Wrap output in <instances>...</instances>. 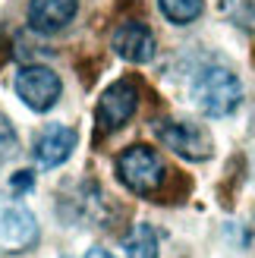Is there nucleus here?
Masks as SVG:
<instances>
[{
    "label": "nucleus",
    "mask_w": 255,
    "mask_h": 258,
    "mask_svg": "<svg viewBox=\"0 0 255 258\" xmlns=\"http://www.w3.org/2000/svg\"><path fill=\"white\" fill-rule=\"evenodd\" d=\"M193 101L211 120L230 117L243 101V82L224 67H205L193 79Z\"/></svg>",
    "instance_id": "obj_1"
},
{
    "label": "nucleus",
    "mask_w": 255,
    "mask_h": 258,
    "mask_svg": "<svg viewBox=\"0 0 255 258\" xmlns=\"http://www.w3.org/2000/svg\"><path fill=\"white\" fill-rule=\"evenodd\" d=\"M167 167H164L161 154L148 145H130L117 158V176L120 183L136 192V196H155L161 192L164 179H167Z\"/></svg>",
    "instance_id": "obj_2"
},
{
    "label": "nucleus",
    "mask_w": 255,
    "mask_h": 258,
    "mask_svg": "<svg viewBox=\"0 0 255 258\" xmlns=\"http://www.w3.org/2000/svg\"><path fill=\"white\" fill-rule=\"evenodd\" d=\"M38 242V221L19 199L0 192V255L25 252Z\"/></svg>",
    "instance_id": "obj_3"
},
{
    "label": "nucleus",
    "mask_w": 255,
    "mask_h": 258,
    "mask_svg": "<svg viewBox=\"0 0 255 258\" xmlns=\"http://www.w3.org/2000/svg\"><path fill=\"white\" fill-rule=\"evenodd\" d=\"M155 133H158V139H161L170 151H176V154H180V158H186V161H205V158H211V151H214L211 136H208L199 123L164 120V123L155 126Z\"/></svg>",
    "instance_id": "obj_4"
},
{
    "label": "nucleus",
    "mask_w": 255,
    "mask_h": 258,
    "mask_svg": "<svg viewBox=\"0 0 255 258\" xmlns=\"http://www.w3.org/2000/svg\"><path fill=\"white\" fill-rule=\"evenodd\" d=\"M139 107V88L130 79H120L113 82L104 95L98 98V110H95V120H98V133H117L120 126L130 123V117Z\"/></svg>",
    "instance_id": "obj_5"
},
{
    "label": "nucleus",
    "mask_w": 255,
    "mask_h": 258,
    "mask_svg": "<svg viewBox=\"0 0 255 258\" xmlns=\"http://www.w3.org/2000/svg\"><path fill=\"white\" fill-rule=\"evenodd\" d=\"M60 76L47 67H22L16 73V95L32 110H50L60 98Z\"/></svg>",
    "instance_id": "obj_6"
},
{
    "label": "nucleus",
    "mask_w": 255,
    "mask_h": 258,
    "mask_svg": "<svg viewBox=\"0 0 255 258\" xmlns=\"http://www.w3.org/2000/svg\"><path fill=\"white\" fill-rule=\"evenodd\" d=\"M110 44L123 60H130V63H151L155 54H158L155 35H151V29L145 22H139V19H130V22L117 25Z\"/></svg>",
    "instance_id": "obj_7"
},
{
    "label": "nucleus",
    "mask_w": 255,
    "mask_h": 258,
    "mask_svg": "<svg viewBox=\"0 0 255 258\" xmlns=\"http://www.w3.org/2000/svg\"><path fill=\"white\" fill-rule=\"evenodd\" d=\"M76 129L73 126H60V123H50L41 136L35 139V161L41 167H57L63 164L73 154L76 148Z\"/></svg>",
    "instance_id": "obj_8"
},
{
    "label": "nucleus",
    "mask_w": 255,
    "mask_h": 258,
    "mask_svg": "<svg viewBox=\"0 0 255 258\" xmlns=\"http://www.w3.org/2000/svg\"><path fill=\"white\" fill-rule=\"evenodd\" d=\"M79 0H29V25L41 35H54L70 25Z\"/></svg>",
    "instance_id": "obj_9"
},
{
    "label": "nucleus",
    "mask_w": 255,
    "mask_h": 258,
    "mask_svg": "<svg viewBox=\"0 0 255 258\" xmlns=\"http://www.w3.org/2000/svg\"><path fill=\"white\" fill-rule=\"evenodd\" d=\"M126 258H158V236L151 224H136L123 239Z\"/></svg>",
    "instance_id": "obj_10"
},
{
    "label": "nucleus",
    "mask_w": 255,
    "mask_h": 258,
    "mask_svg": "<svg viewBox=\"0 0 255 258\" xmlns=\"http://www.w3.org/2000/svg\"><path fill=\"white\" fill-rule=\"evenodd\" d=\"M161 13L167 16V22L173 25H189L202 16V10H205V0H158Z\"/></svg>",
    "instance_id": "obj_11"
},
{
    "label": "nucleus",
    "mask_w": 255,
    "mask_h": 258,
    "mask_svg": "<svg viewBox=\"0 0 255 258\" xmlns=\"http://www.w3.org/2000/svg\"><path fill=\"white\" fill-rule=\"evenodd\" d=\"M221 13L239 29H255V0H221Z\"/></svg>",
    "instance_id": "obj_12"
},
{
    "label": "nucleus",
    "mask_w": 255,
    "mask_h": 258,
    "mask_svg": "<svg viewBox=\"0 0 255 258\" xmlns=\"http://www.w3.org/2000/svg\"><path fill=\"white\" fill-rule=\"evenodd\" d=\"M16 151H19V136H16V129H13V123L0 113V164L13 161Z\"/></svg>",
    "instance_id": "obj_13"
},
{
    "label": "nucleus",
    "mask_w": 255,
    "mask_h": 258,
    "mask_svg": "<svg viewBox=\"0 0 255 258\" xmlns=\"http://www.w3.org/2000/svg\"><path fill=\"white\" fill-rule=\"evenodd\" d=\"M32 186H35V176L29 170H19L16 176H13V189H16V192H25V189H32Z\"/></svg>",
    "instance_id": "obj_14"
},
{
    "label": "nucleus",
    "mask_w": 255,
    "mask_h": 258,
    "mask_svg": "<svg viewBox=\"0 0 255 258\" xmlns=\"http://www.w3.org/2000/svg\"><path fill=\"white\" fill-rule=\"evenodd\" d=\"M85 258H113V255H110L107 249H101V246H95V249H88V252H85Z\"/></svg>",
    "instance_id": "obj_15"
}]
</instances>
